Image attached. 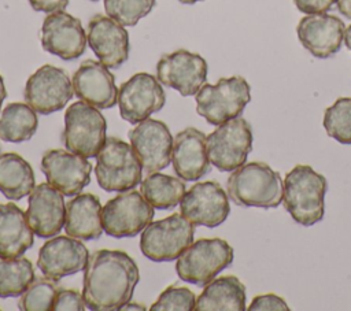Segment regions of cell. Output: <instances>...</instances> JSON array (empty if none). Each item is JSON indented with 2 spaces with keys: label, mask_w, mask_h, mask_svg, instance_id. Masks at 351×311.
I'll return each instance as SVG.
<instances>
[{
  "label": "cell",
  "mask_w": 351,
  "mask_h": 311,
  "mask_svg": "<svg viewBox=\"0 0 351 311\" xmlns=\"http://www.w3.org/2000/svg\"><path fill=\"white\" fill-rule=\"evenodd\" d=\"M86 33L75 16L55 11L45 16L41 26V47L63 60L80 58L86 48Z\"/></svg>",
  "instance_id": "obj_16"
},
{
  "label": "cell",
  "mask_w": 351,
  "mask_h": 311,
  "mask_svg": "<svg viewBox=\"0 0 351 311\" xmlns=\"http://www.w3.org/2000/svg\"><path fill=\"white\" fill-rule=\"evenodd\" d=\"M141 163L132 145L108 137L96 155L95 175L106 192L130 190L141 182Z\"/></svg>",
  "instance_id": "obj_5"
},
{
  "label": "cell",
  "mask_w": 351,
  "mask_h": 311,
  "mask_svg": "<svg viewBox=\"0 0 351 311\" xmlns=\"http://www.w3.org/2000/svg\"><path fill=\"white\" fill-rule=\"evenodd\" d=\"M337 10L343 16L351 19V0H337Z\"/></svg>",
  "instance_id": "obj_39"
},
{
  "label": "cell",
  "mask_w": 351,
  "mask_h": 311,
  "mask_svg": "<svg viewBox=\"0 0 351 311\" xmlns=\"http://www.w3.org/2000/svg\"><path fill=\"white\" fill-rule=\"evenodd\" d=\"M245 286L234 275L214 278L204 285L199 295L196 311H244L245 310Z\"/></svg>",
  "instance_id": "obj_26"
},
{
  "label": "cell",
  "mask_w": 351,
  "mask_h": 311,
  "mask_svg": "<svg viewBox=\"0 0 351 311\" xmlns=\"http://www.w3.org/2000/svg\"><path fill=\"white\" fill-rule=\"evenodd\" d=\"M74 95L100 110L111 108L118 103L115 78L101 62L88 59L82 62L73 75Z\"/></svg>",
  "instance_id": "obj_22"
},
{
  "label": "cell",
  "mask_w": 351,
  "mask_h": 311,
  "mask_svg": "<svg viewBox=\"0 0 351 311\" xmlns=\"http://www.w3.org/2000/svg\"><path fill=\"white\" fill-rule=\"evenodd\" d=\"M26 212L14 203L0 204V259L22 256L34 242Z\"/></svg>",
  "instance_id": "obj_25"
},
{
  "label": "cell",
  "mask_w": 351,
  "mask_h": 311,
  "mask_svg": "<svg viewBox=\"0 0 351 311\" xmlns=\"http://www.w3.org/2000/svg\"><path fill=\"white\" fill-rule=\"evenodd\" d=\"M58 288L53 279L47 277L34 278L29 288L21 295L18 308L22 311H48L53 308Z\"/></svg>",
  "instance_id": "obj_32"
},
{
  "label": "cell",
  "mask_w": 351,
  "mask_h": 311,
  "mask_svg": "<svg viewBox=\"0 0 351 311\" xmlns=\"http://www.w3.org/2000/svg\"><path fill=\"white\" fill-rule=\"evenodd\" d=\"M154 5L155 0H104L107 16L122 26H134L152 11Z\"/></svg>",
  "instance_id": "obj_33"
},
{
  "label": "cell",
  "mask_w": 351,
  "mask_h": 311,
  "mask_svg": "<svg viewBox=\"0 0 351 311\" xmlns=\"http://www.w3.org/2000/svg\"><path fill=\"white\" fill-rule=\"evenodd\" d=\"M106 130L107 122L101 112L80 100L66 110L62 141L66 149L77 155L96 158L107 140Z\"/></svg>",
  "instance_id": "obj_7"
},
{
  "label": "cell",
  "mask_w": 351,
  "mask_h": 311,
  "mask_svg": "<svg viewBox=\"0 0 351 311\" xmlns=\"http://www.w3.org/2000/svg\"><path fill=\"white\" fill-rule=\"evenodd\" d=\"M29 4L34 11H41V12H55V11H63L69 0H27Z\"/></svg>",
  "instance_id": "obj_38"
},
{
  "label": "cell",
  "mask_w": 351,
  "mask_h": 311,
  "mask_svg": "<svg viewBox=\"0 0 351 311\" xmlns=\"http://www.w3.org/2000/svg\"><path fill=\"white\" fill-rule=\"evenodd\" d=\"M32 166L18 153L0 155V192L10 200H21L34 189Z\"/></svg>",
  "instance_id": "obj_27"
},
{
  "label": "cell",
  "mask_w": 351,
  "mask_h": 311,
  "mask_svg": "<svg viewBox=\"0 0 351 311\" xmlns=\"http://www.w3.org/2000/svg\"><path fill=\"white\" fill-rule=\"evenodd\" d=\"M178 1H181L184 4H193V3H197V1H203V0H178Z\"/></svg>",
  "instance_id": "obj_43"
},
{
  "label": "cell",
  "mask_w": 351,
  "mask_h": 311,
  "mask_svg": "<svg viewBox=\"0 0 351 311\" xmlns=\"http://www.w3.org/2000/svg\"><path fill=\"white\" fill-rule=\"evenodd\" d=\"M140 274L137 263L123 251L99 249L84 269L82 296L93 311L121 310L130 301Z\"/></svg>",
  "instance_id": "obj_1"
},
{
  "label": "cell",
  "mask_w": 351,
  "mask_h": 311,
  "mask_svg": "<svg viewBox=\"0 0 351 311\" xmlns=\"http://www.w3.org/2000/svg\"><path fill=\"white\" fill-rule=\"evenodd\" d=\"M206 138L207 136L195 127H186L176 134L171 163L181 179L197 181L210 171Z\"/></svg>",
  "instance_id": "obj_23"
},
{
  "label": "cell",
  "mask_w": 351,
  "mask_h": 311,
  "mask_svg": "<svg viewBox=\"0 0 351 311\" xmlns=\"http://www.w3.org/2000/svg\"><path fill=\"white\" fill-rule=\"evenodd\" d=\"M33 281L34 270L27 258L0 259V297L21 296Z\"/></svg>",
  "instance_id": "obj_30"
},
{
  "label": "cell",
  "mask_w": 351,
  "mask_h": 311,
  "mask_svg": "<svg viewBox=\"0 0 351 311\" xmlns=\"http://www.w3.org/2000/svg\"><path fill=\"white\" fill-rule=\"evenodd\" d=\"M73 95V82L69 74L52 64H44L37 69L27 78L23 90L25 101L41 115L62 110Z\"/></svg>",
  "instance_id": "obj_11"
},
{
  "label": "cell",
  "mask_w": 351,
  "mask_h": 311,
  "mask_svg": "<svg viewBox=\"0 0 351 311\" xmlns=\"http://www.w3.org/2000/svg\"><path fill=\"white\" fill-rule=\"evenodd\" d=\"M288 311L289 307L287 301L274 295V293H266L259 295L252 299L251 304L248 306V311Z\"/></svg>",
  "instance_id": "obj_36"
},
{
  "label": "cell",
  "mask_w": 351,
  "mask_h": 311,
  "mask_svg": "<svg viewBox=\"0 0 351 311\" xmlns=\"http://www.w3.org/2000/svg\"><path fill=\"white\" fill-rule=\"evenodd\" d=\"M252 140V127L244 118L237 116L219 125L206 138L210 163L219 171L232 173L245 163Z\"/></svg>",
  "instance_id": "obj_9"
},
{
  "label": "cell",
  "mask_w": 351,
  "mask_h": 311,
  "mask_svg": "<svg viewBox=\"0 0 351 311\" xmlns=\"http://www.w3.org/2000/svg\"><path fill=\"white\" fill-rule=\"evenodd\" d=\"M166 103L159 79L148 73H137L119 86L118 105L122 119L132 125L149 118Z\"/></svg>",
  "instance_id": "obj_12"
},
{
  "label": "cell",
  "mask_w": 351,
  "mask_h": 311,
  "mask_svg": "<svg viewBox=\"0 0 351 311\" xmlns=\"http://www.w3.org/2000/svg\"><path fill=\"white\" fill-rule=\"evenodd\" d=\"M207 62L197 53L178 49L163 55L156 63V78L181 96H193L206 84Z\"/></svg>",
  "instance_id": "obj_15"
},
{
  "label": "cell",
  "mask_w": 351,
  "mask_h": 311,
  "mask_svg": "<svg viewBox=\"0 0 351 311\" xmlns=\"http://www.w3.org/2000/svg\"><path fill=\"white\" fill-rule=\"evenodd\" d=\"M41 171L53 188L71 197L89 184L92 164L69 149H49L41 158Z\"/></svg>",
  "instance_id": "obj_17"
},
{
  "label": "cell",
  "mask_w": 351,
  "mask_h": 311,
  "mask_svg": "<svg viewBox=\"0 0 351 311\" xmlns=\"http://www.w3.org/2000/svg\"><path fill=\"white\" fill-rule=\"evenodd\" d=\"M140 192L154 208L169 210L181 203L185 184L180 178L155 171L140 182Z\"/></svg>",
  "instance_id": "obj_29"
},
{
  "label": "cell",
  "mask_w": 351,
  "mask_h": 311,
  "mask_svg": "<svg viewBox=\"0 0 351 311\" xmlns=\"http://www.w3.org/2000/svg\"><path fill=\"white\" fill-rule=\"evenodd\" d=\"M5 97H7V90H5V85H4L3 77L0 75V108H1V104H3Z\"/></svg>",
  "instance_id": "obj_41"
},
{
  "label": "cell",
  "mask_w": 351,
  "mask_h": 311,
  "mask_svg": "<svg viewBox=\"0 0 351 311\" xmlns=\"http://www.w3.org/2000/svg\"><path fill=\"white\" fill-rule=\"evenodd\" d=\"M121 310H126V311H129V310H132V311H145L147 308L143 306V304H140V303H130V301H128L126 304H123L122 307H121Z\"/></svg>",
  "instance_id": "obj_40"
},
{
  "label": "cell",
  "mask_w": 351,
  "mask_h": 311,
  "mask_svg": "<svg viewBox=\"0 0 351 311\" xmlns=\"http://www.w3.org/2000/svg\"><path fill=\"white\" fill-rule=\"evenodd\" d=\"M282 186L278 171L265 162H251L232 171L226 192L237 206L276 208L282 201Z\"/></svg>",
  "instance_id": "obj_3"
},
{
  "label": "cell",
  "mask_w": 351,
  "mask_h": 311,
  "mask_svg": "<svg viewBox=\"0 0 351 311\" xmlns=\"http://www.w3.org/2000/svg\"><path fill=\"white\" fill-rule=\"evenodd\" d=\"M326 178L310 166L298 164L287 175L282 201L292 219L302 226H313L324 218Z\"/></svg>",
  "instance_id": "obj_2"
},
{
  "label": "cell",
  "mask_w": 351,
  "mask_h": 311,
  "mask_svg": "<svg viewBox=\"0 0 351 311\" xmlns=\"http://www.w3.org/2000/svg\"><path fill=\"white\" fill-rule=\"evenodd\" d=\"M128 136L143 170L155 173L170 164L174 138L166 123L147 118L129 130Z\"/></svg>",
  "instance_id": "obj_13"
},
{
  "label": "cell",
  "mask_w": 351,
  "mask_h": 311,
  "mask_svg": "<svg viewBox=\"0 0 351 311\" xmlns=\"http://www.w3.org/2000/svg\"><path fill=\"white\" fill-rule=\"evenodd\" d=\"M195 225L184 215L171 214L151 222L140 238V249L152 262H171L193 242Z\"/></svg>",
  "instance_id": "obj_8"
},
{
  "label": "cell",
  "mask_w": 351,
  "mask_h": 311,
  "mask_svg": "<svg viewBox=\"0 0 351 311\" xmlns=\"http://www.w3.org/2000/svg\"><path fill=\"white\" fill-rule=\"evenodd\" d=\"M88 258V249L78 238L53 236L40 248L37 267L44 277L59 281L63 277L82 271Z\"/></svg>",
  "instance_id": "obj_18"
},
{
  "label": "cell",
  "mask_w": 351,
  "mask_h": 311,
  "mask_svg": "<svg viewBox=\"0 0 351 311\" xmlns=\"http://www.w3.org/2000/svg\"><path fill=\"white\" fill-rule=\"evenodd\" d=\"M232 262L233 248L225 240L200 238L178 256L176 271L184 282L204 286Z\"/></svg>",
  "instance_id": "obj_6"
},
{
  "label": "cell",
  "mask_w": 351,
  "mask_h": 311,
  "mask_svg": "<svg viewBox=\"0 0 351 311\" xmlns=\"http://www.w3.org/2000/svg\"><path fill=\"white\" fill-rule=\"evenodd\" d=\"M86 38L97 59L108 69L121 67L129 58V34L110 16L97 14L88 22Z\"/></svg>",
  "instance_id": "obj_21"
},
{
  "label": "cell",
  "mask_w": 351,
  "mask_h": 311,
  "mask_svg": "<svg viewBox=\"0 0 351 311\" xmlns=\"http://www.w3.org/2000/svg\"><path fill=\"white\" fill-rule=\"evenodd\" d=\"M251 100V88L240 77L219 78L215 85L204 84L196 93V111L210 125L219 126L244 111Z\"/></svg>",
  "instance_id": "obj_4"
},
{
  "label": "cell",
  "mask_w": 351,
  "mask_h": 311,
  "mask_svg": "<svg viewBox=\"0 0 351 311\" xmlns=\"http://www.w3.org/2000/svg\"><path fill=\"white\" fill-rule=\"evenodd\" d=\"M326 134L340 144H351V97H340L324 114Z\"/></svg>",
  "instance_id": "obj_31"
},
{
  "label": "cell",
  "mask_w": 351,
  "mask_h": 311,
  "mask_svg": "<svg viewBox=\"0 0 351 311\" xmlns=\"http://www.w3.org/2000/svg\"><path fill=\"white\" fill-rule=\"evenodd\" d=\"M181 215L195 226L217 227L223 223L230 212L228 193L215 181L192 185L180 203Z\"/></svg>",
  "instance_id": "obj_14"
},
{
  "label": "cell",
  "mask_w": 351,
  "mask_h": 311,
  "mask_svg": "<svg viewBox=\"0 0 351 311\" xmlns=\"http://www.w3.org/2000/svg\"><path fill=\"white\" fill-rule=\"evenodd\" d=\"M154 215V207L141 192L125 190L104 204L101 225L104 233L111 237H134L152 222Z\"/></svg>",
  "instance_id": "obj_10"
},
{
  "label": "cell",
  "mask_w": 351,
  "mask_h": 311,
  "mask_svg": "<svg viewBox=\"0 0 351 311\" xmlns=\"http://www.w3.org/2000/svg\"><path fill=\"white\" fill-rule=\"evenodd\" d=\"M92 1H96V0H92Z\"/></svg>",
  "instance_id": "obj_44"
},
{
  "label": "cell",
  "mask_w": 351,
  "mask_h": 311,
  "mask_svg": "<svg viewBox=\"0 0 351 311\" xmlns=\"http://www.w3.org/2000/svg\"><path fill=\"white\" fill-rule=\"evenodd\" d=\"M346 25L336 15L310 14L296 27L300 44L315 58L326 59L337 53L344 41Z\"/></svg>",
  "instance_id": "obj_20"
},
{
  "label": "cell",
  "mask_w": 351,
  "mask_h": 311,
  "mask_svg": "<svg viewBox=\"0 0 351 311\" xmlns=\"http://www.w3.org/2000/svg\"><path fill=\"white\" fill-rule=\"evenodd\" d=\"M196 297L193 292L185 286L170 285L166 288L156 301L151 306V311H191L195 310Z\"/></svg>",
  "instance_id": "obj_34"
},
{
  "label": "cell",
  "mask_w": 351,
  "mask_h": 311,
  "mask_svg": "<svg viewBox=\"0 0 351 311\" xmlns=\"http://www.w3.org/2000/svg\"><path fill=\"white\" fill-rule=\"evenodd\" d=\"M86 308L84 296L75 289H60L55 297L53 308L55 311H84Z\"/></svg>",
  "instance_id": "obj_35"
},
{
  "label": "cell",
  "mask_w": 351,
  "mask_h": 311,
  "mask_svg": "<svg viewBox=\"0 0 351 311\" xmlns=\"http://www.w3.org/2000/svg\"><path fill=\"white\" fill-rule=\"evenodd\" d=\"M37 127V114L27 103H10L0 114V140L3 141H27L34 136Z\"/></svg>",
  "instance_id": "obj_28"
},
{
  "label": "cell",
  "mask_w": 351,
  "mask_h": 311,
  "mask_svg": "<svg viewBox=\"0 0 351 311\" xmlns=\"http://www.w3.org/2000/svg\"><path fill=\"white\" fill-rule=\"evenodd\" d=\"M64 232L78 240H96L101 236V204L92 193L75 195L66 203Z\"/></svg>",
  "instance_id": "obj_24"
},
{
  "label": "cell",
  "mask_w": 351,
  "mask_h": 311,
  "mask_svg": "<svg viewBox=\"0 0 351 311\" xmlns=\"http://www.w3.org/2000/svg\"><path fill=\"white\" fill-rule=\"evenodd\" d=\"M27 222L40 238H51L64 227L66 203L63 193L49 182L34 186L27 199Z\"/></svg>",
  "instance_id": "obj_19"
},
{
  "label": "cell",
  "mask_w": 351,
  "mask_h": 311,
  "mask_svg": "<svg viewBox=\"0 0 351 311\" xmlns=\"http://www.w3.org/2000/svg\"><path fill=\"white\" fill-rule=\"evenodd\" d=\"M337 0H293L296 8L303 14H322L332 8Z\"/></svg>",
  "instance_id": "obj_37"
},
{
  "label": "cell",
  "mask_w": 351,
  "mask_h": 311,
  "mask_svg": "<svg viewBox=\"0 0 351 311\" xmlns=\"http://www.w3.org/2000/svg\"><path fill=\"white\" fill-rule=\"evenodd\" d=\"M344 44H346V47L351 51V25L346 29V33H344Z\"/></svg>",
  "instance_id": "obj_42"
}]
</instances>
